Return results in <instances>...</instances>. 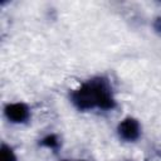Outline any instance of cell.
Instances as JSON below:
<instances>
[{
  "label": "cell",
  "instance_id": "8992f818",
  "mask_svg": "<svg viewBox=\"0 0 161 161\" xmlns=\"http://www.w3.org/2000/svg\"><path fill=\"white\" fill-rule=\"evenodd\" d=\"M155 29L157 31H161V18H158L156 21H155Z\"/></svg>",
  "mask_w": 161,
  "mask_h": 161
},
{
  "label": "cell",
  "instance_id": "3957f363",
  "mask_svg": "<svg viewBox=\"0 0 161 161\" xmlns=\"http://www.w3.org/2000/svg\"><path fill=\"white\" fill-rule=\"evenodd\" d=\"M5 114L11 122H25L29 117V108L24 103H11L5 107Z\"/></svg>",
  "mask_w": 161,
  "mask_h": 161
},
{
  "label": "cell",
  "instance_id": "6da1fadb",
  "mask_svg": "<svg viewBox=\"0 0 161 161\" xmlns=\"http://www.w3.org/2000/svg\"><path fill=\"white\" fill-rule=\"evenodd\" d=\"M70 98L73 104L80 111L96 107L101 109H111L114 107L112 88L106 78H93L87 80L72 93Z\"/></svg>",
  "mask_w": 161,
  "mask_h": 161
},
{
  "label": "cell",
  "instance_id": "5b68a950",
  "mask_svg": "<svg viewBox=\"0 0 161 161\" xmlns=\"http://www.w3.org/2000/svg\"><path fill=\"white\" fill-rule=\"evenodd\" d=\"M40 143H42V146H45V147H49V148H57L58 145H59V141H58L57 136L49 135L45 138H43Z\"/></svg>",
  "mask_w": 161,
  "mask_h": 161
},
{
  "label": "cell",
  "instance_id": "277c9868",
  "mask_svg": "<svg viewBox=\"0 0 161 161\" xmlns=\"http://www.w3.org/2000/svg\"><path fill=\"white\" fill-rule=\"evenodd\" d=\"M0 160L1 161H16V157H15V155H14V152L10 147H8L6 145H3L1 146Z\"/></svg>",
  "mask_w": 161,
  "mask_h": 161
},
{
  "label": "cell",
  "instance_id": "7a4b0ae2",
  "mask_svg": "<svg viewBox=\"0 0 161 161\" xmlns=\"http://www.w3.org/2000/svg\"><path fill=\"white\" fill-rule=\"evenodd\" d=\"M118 135L126 141H135L140 136V125L135 118H125L118 125Z\"/></svg>",
  "mask_w": 161,
  "mask_h": 161
}]
</instances>
